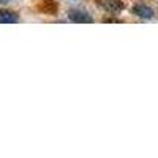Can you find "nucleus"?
Instances as JSON below:
<instances>
[{
	"label": "nucleus",
	"mask_w": 158,
	"mask_h": 158,
	"mask_svg": "<svg viewBox=\"0 0 158 158\" xmlns=\"http://www.w3.org/2000/svg\"><path fill=\"white\" fill-rule=\"evenodd\" d=\"M68 18L73 22H79V24H92L94 22V18H92L87 11L82 10H71L68 11Z\"/></svg>",
	"instance_id": "f257e3e1"
},
{
	"label": "nucleus",
	"mask_w": 158,
	"mask_h": 158,
	"mask_svg": "<svg viewBox=\"0 0 158 158\" xmlns=\"http://www.w3.org/2000/svg\"><path fill=\"white\" fill-rule=\"evenodd\" d=\"M131 13H133V15H136V16H139V18H142V19H152V18L155 16V11H153L149 5H146V3H138V5H135L133 8H131Z\"/></svg>",
	"instance_id": "f03ea898"
},
{
	"label": "nucleus",
	"mask_w": 158,
	"mask_h": 158,
	"mask_svg": "<svg viewBox=\"0 0 158 158\" xmlns=\"http://www.w3.org/2000/svg\"><path fill=\"white\" fill-rule=\"evenodd\" d=\"M103 22H118V19H112V18H104Z\"/></svg>",
	"instance_id": "423d86ee"
},
{
	"label": "nucleus",
	"mask_w": 158,
	"mask_h": 158,
	"mask_svg": "<svg viewBox=\"0 0 158 158\" xmlns=\"http://www.w3.org/2000/svg\"><path fill=\"white\" fill-rule=\"evenodd\" d=\"M98 5L106 10L109 13H117V11H122L123 10V2L122 0H98Z\"/></svg>",
	"instance_id": "7ed1b4c3"
},
{
	"label": "nucleus",
	"mask_w": 158,
	"mask_h": 158,
	"mask_svg": "<svg viewBox=\"0 0 158 158\" xmlns=\"http://www.w3.org/2000/svg\"><path fill=\"white\" fill-rule=\"evenodd\" d=\"M0 2H2V3H8V2H10V0H0Z\"/></svg>",
	"instance_id": "0eeeda50"
},
{
	"label": "nucleus",
	"mask_w": 158,
	"mask_h": 158,
	"mask_svg": "<svg viewBox=\"0 0 158 158\" xmlns=\"http://www.w3.org/2000/svg\"><path fill=\"white\" fill-rule=\"evenodd\" d=\"M19 21V16L15 11L10 10H0V24H15Z\"/></svg>",
	"instance_id": "39448f33"
},
{
	"label": "nucleus",
	"mask_w": 158,
	"mask_h": 158,
	"mask_svg": "<svg viewBox=\"0 0 158 158\" xmlns=\"http://www.w3.org/2000/svg\"><path fill=\"white\" fill-rule=\"evenodd\" d=\"M38 10L41 13H44V15H56L57 10H59V5L54 0H40Z\"/></svg>",
	"instance_id": "20e7f679"
}]
</instances>
